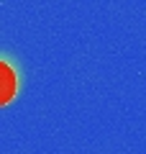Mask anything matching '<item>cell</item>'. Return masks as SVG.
<instances>
[{"mask_svg": "<svg viewBox=\"0 0 146 154\" xmlns=\"http://www.w3.org/2000/svg\"><path fill=\"white\" fill-rule=\"evenodd\" d=\"M18 93V77L8 62L0 59V105H8Z\"/></svg>", "mask_w": 146, "mask_h": 154, "instance_id": "6da1fadb", "label": "cell"}]
</instances>
